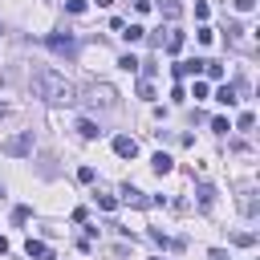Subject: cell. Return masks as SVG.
<instances>
[{
    "label": "cell",
    "mask_w": 260,
    "mask_h": 260,
    "mask_svg": "<svg viewBox=\"0 0 260 260\" xmlns=\"http://www.w3.org/2000/svg\"><path fill=\"white\" fill-rule=\"evenodd\" d=\"M32 93L45 106H73L77 102V85L69 77H61L57 69H37L32 73Z\"/></svg>",
    "instance_id": "cell-1"
},
{
    "label": "cell",
    "mask_w": 260,
    "mask_h": 260,
    "mask_svg": "<svg viewBox=\"0 0 260 260\" xmlns=\"http://www.w3.org/2000/svg\"><path fill=\"white\" fill-rule=\"evenodd\" d=\"M0 150H4L8 158H24V154L32 150V130H20V134L4 138V142H0Z\"/></svg>",
    "instance_id": "cell-2"
},
{
    "label": "cell",
    "mask_w": 260,
    "mask_h": 260,
    "mask_svg": "<svg viewBox=\"0 0 260 260\" xmlns=\"http://www.w3.org/2000/svg\"><path fill=\"white\" fill-rule=\"evenodd\" d=\"M45 45L57 53V57H77V37H61V32H53V37H45Z\"/></svg>",
    "instance_id": "cell-3"
},
{
    "label": "cell",
    "mask_w": 260,
    "mask_h": 260,
    "mask_svg": "<svg viewBox=\"0 0 260 260\" xmlns=\"http://www.w3.org/2000/svg\"><path fill=\"white\" fill-rule=\"evenodd\" d=\"M89 106H102V110H110V106H118V93H114V85H106V81H98V85H89Z\"/></svg>",
    "instance_id": "cell-4"
},
{
    "label": "cell",
    "mask_w": 260,
    "mask_h": 260,
    "mask_svg": "<svg viewBox=\"0 0 260 260\" xmlns=\"http://www.w3.org/2000/svg\"><path fill=\"white\" fill-rule=\"evenodd\" d=\"M118 203H126V207H150L154 199H150V195H142L138 187H130V183H126V187H122V199H118Z\"/></svg>",
    "instance_id": "cell-5"
},
{
    "label": "cell",
    "mask_w": 260,
    "mask_h": 260,
    "mask_svg": "<svg viewBox=\"0 0 260 260\" xmlns=\"http://www.w3.org/2000/svg\"><path fill=\"white\" fill-rule=\"evenodd\" d=\"M114 154H118V158H134V154H138V142H134L130 134H118V138H114Z\"/></svg>",
    "instance_id": "cell-6"
},
{
    "label": "cell",
    "mask_w": 260,
    "mask_h": 260,
    "mask_svg": "<svg viewBox=\"0 0 260 260\" xmlns=\"http://www.w3.org/2000/svg\"><path fill=\"white\" fill-rule=\"evenodd\" d=\"M24 252H28L32 260H53V252H49V244H45V240H32V236L24 240Z\"/></svg>",
    "instance_id": "cell-7"
},
{
    "label": "cell",
    "mask_w": 260,
    "mask_h": 260,
    "mask_svg": "<svg viewBox=\"0 0 260 260\" xmlns=\"http://www.w3.org/2000/svg\"><path fill=\"white\" fill-rule=\"evenodd\" d=\"M203 73V61H179L175 65V77H199Z\"/></svg>",
    "instance_id": "cell-8"
},
{
    "label": "cell",
    "mask_w": 260,
    "mask_h": 260,
    "mask_svg": "<svg viewBox=\"0 0 260 260\" xmlns=\"http://www.w3.org/2000/svg\"><path fill=\"white\" fill-rule=\"evenodd\" d=\"M150 167H154V175H171V171H175V158H171V154H162V150H158V154H154V158H150Z\"/></svg>",
    "instance_id": "cell-9"
},
{
    "label": "cell",
    "mask_w": 260,
    "mask_h": 260,
    "mask_svg": "<svg viewBox=\"0 0 260 260\" xmlns=\"http://www.w3.org/2000/svg\"><path fill=\"white\" fill-rule=\"evenodd\" d=\"M215 102H223V106H236V102H240V89H236V85H219V89H215Z\"/></svg>",
    "instance_id": "cell-10"
},
{
    "label": "cell",
    "mask_w": 260,
    "mask_h": 260,
    "mask_svg": "<svg viewBox=\"0 0 260 260\" xmlns=\"http://www.w3.org/2000/svg\"><path fill=\"white\" fill-rule=\"evenodd\" d=\"M77 134H81L85 142H93V138H102V130H98V122H89V118H81V122H77Z\"/></svg>",
    "instance_id": "cell-11"
},
{
    "label": "cell",
    "mask_w": 260,
    "mask_h": 260,
    "mask_svg": "<svg viewBox=\"0 0 260 260\" xmlns=\"http://www.w3.org/2000/svg\"><path fill=\"white\" fill-rule=\"evenodd\" d=\"M158 8H162L167 20H179V16H183V4H179V0H158Z\"/></svg>",
    "instance_id": "cell-12"
},
{
    "label": "cell",
    "mask_w": 260,
    "mask_h": 260,
    "mask_svg": "<svg viewBox=\"0 0 260 260\" xmlns=\"http://www.w3.org/2000/svg\"><path fill=\"white\" fill-rule=\"evenodd\" d=\"M118 32H122V37H126V41H130V45H134V41H142V37H146V28H142V24H122V28H118Z\"/></svg>",
    "instance_id": "cell-13"
},
{
    "label": "cell",
    "mask_w": 260,
    "mask_h": 260,
    "mask_svg": "<svg viewBox=\"0 0 260 260\" xmlns=\"http://www.w3.org/2000/svg\"><path fill=\"white\" fill-rule=\"evenodd\" d=\"M240 211L244 215H256V191H240Z\"/></svg>",
    "instance_id": "cell-14"
},
{
    "label": "cell",
    "mask_w": 260,
    "mask_h": 260,
    "mask_svg": "<svg viewBox=\"0 0 260 260\" xmlns=\"http://www.w3.org/2000/svg\"><path fill=\"white\" fill-rule=\"evenodd\" d=\"M162 45H167V53H179V49H183V32H179V28H171Z\"/></svg>",
    "instance_id": "cell-15"
},
{
    "label": "cell",
    "mask_w": 260,
    "mask_h": 260,
    "mask_svg": "<svg viewBox=\"0 0 260 260\" xmlns=\"http://www.w3.org/2000/svg\"><path fill=\"white\" fill-rule=\"evenodd\" d=\"M211 203H215V191H211V183H203V187H199V207L211 211Z\"/></svg>",
    "instance_id": "cell-16"
},
{
    "label": "cell",
    "mask_w": 260,
    "mask_h": 260,
    "mask_svg": "<svg viewBox=\"0 0 260 260\" xmlns=\"http://www.w3.org/2000/svg\"><path fill=\"white\" fill-rule=\"evenodd\" d=\"M203 73H207L211 81H219V77H223V65H219V61H203Z\"/></svg>",
    "instance_id": "cell-17"
},
{
    "label": "cell",
    "mask_w": 260,
    "mask_h": 260,
    "mask_svg": "<svg viewBox=\"0 0 260 260\" xmlns=\"http://www.w3.org/2000/svg\"><path fill=\"white\" fill-rule=\"evenodd\" d=\"M118 65H122V69H126V73H134V69H138V65H142V61H138V57H130V53H126V57H118Z\"/></svg>",
    "instance_id": "cell-18"
},
{
    "label": "cell",
    "mask_w": 260,
    "mask_h": 260,
    "mask_svg": "<svg viewBox=\"0 0 260 260\" xmlns=\"http://www.w3.org/2000/svg\"><path fill=\"white\" fill-rule=\"evenodd\" d=\"M138 98H146V102H154V85H150V81H138Z\"/></svg>",
    "instance_id": "cell-19"
},
{
    "label": "cell",
    "mask_w": 260,
    "mask_h": 260,
    "mask_svg": "<svg viewBox=\"0 0 260 260\" xmlns=\"http://www.w3.org/2000/svg\"><path fill=\"white\" fill-rule=\"evenodd\" d=\"M93 199H98V207H106V211H114V207H118V199H114V195H93Z\"/></svg>",
    "instance_id": "cell-20"
},
{
    "label": "cell",
    "mask_w": 260,
    "mask_h": 260,
    "mask_svg": "<svg viewBox=\"0 0 260 260\" xmlns=\"http://www.w3.org/2000/svg\"><path fill=\"white\" fill-rule=\"evenodd\" d=\"M28 215H32L28 207H12V223H28Z\"/></svg>",
    "instance_id": "cell-21"
},
{
    "label": "cell",
    "mask_w": 260,
    "mask_h": 260,
    "mask_svg": "<svg viewBox=\"0 0 260 260\" xmlns=\"http://www.w3.org/2000/svg\"><path fill=\"white\" fill-rule=\"evenodd\" d=\"M232 240H236L240 248H252V244H256V236H252V232H240V236H232Z\"/></svg>",
    "instance_id": "cell-22"
},
{
    "label": "cell",
    "mask_w": 260,
    "mask_h": 260,
    "mask_svg": "<svg viewBox=\"0 0 260 260\" xmlns=\"http://www.w3.org/2000/svg\"><path fill=\"white\" fill-rule=\"evenodd\" d=\"M65 8H69L73 16H81V12H85V0H65Z\"/></svg>",
    "instance_id": "cell-23"
},
{
    "label": "cell",
    "mask_w": 260,
    "mask_h": 260,
    "mask_svg": "<svg viewBox=\"0 0 260 260\" xmlns=\"http://www.w3.org/2000/svg\"><path fill=\"white\" fill-rule=\"evenodd\" d=\"M236 126H240V130H252V126H256V114H240V122H236Z\"/></svg>",
    "instance_id": "cell-24"
},
{
    "label": "cell",
    "mask_w": 260,
    "mask_h": 260,
    "mask_svg": "<svg viewBox=\"0 0 260 260\" xmlns=\"http://www.w3.org/2000/svg\"><path fill=\"white\" fill-rule=\"evenodd\" d=\"M211 130H215V134H228L232 126H228V118H211Z\"/></svg>",
    "instance_id": "cell-25"
},
{
    "label": "cell",
    "mask_w": 260,
    "mask_h": 260,
    "mask_svg": "<svg viewBox=\"0 0 260 260\" xmlns=\"http://www.w3.org/2000/svg\"><path fill=\"white\" fill-rule=\"evenodd\" d=\"M195 37H199V41H203V45H211V41H215V32H211V28H207V24H203V28H199V32H195Z\"/></svg>",
    "instance_id": "cell-26"
},
{
    "label": "cell",
    "mask_w": 260,
    "mask_h": 260,
    "mask_svg": "<svg viewBox=\"0 0 260 260\" xmlns=\"http://www.w3.org/2000/svg\"><path fill=\"white\" fill-rule=\"evenodd\" d=\"M191 98H207V81H195L191 85Z\"/></svg>",
    "instance_id": "cell-27"
},
{
    "label": "cell",
    "mask_w": 260,
    "mask_h": 260,
    "mask_svg": "<svg viewBox=\"0 0 260 260\" xmlns=\"http://www.w3.org/2000/svg\"><path fill=\"white\" fill-rule=\"evenodd\" d=\"M232 4H236V12H252L256 8V0H232Z\"/></svg>",
    "instance_id": "cell-28"
},
{
    "label": "cell",
    "mask_w": 260,
    "mask_h": 260,
    "mask_svg": "<svg viewBox=\"0 0 260 260\" xmlns=\"http://www.w3.org/2000/svg\"><path fill=\"white\" fill-rule=\"evenodd\" d=\"M207 260H228V252H223V248H211V252H207Z\"/></svg>",
    "instance_id": "cell-29"
},
{
    "label": "cell",
    "mask_w": 260,
    "mask_h": 260,
    "mask_svg": "<svg viewBox=\"0 0 260 260\" xmlns=\"http://www.w3.org/2000/svg\"><path fill=\"white\" fill-rule=\"evenodd\" d=\"M4 252H8V240H4V236H0V256H4Z\"/></svg>",
    "instance_id": "cell-30"
},
{
    "label": "cell",
    "mask_w": 260,
    "mask_h": 260,
    "mask_svg": "<svg viewBox=\"0 0 260 260\" xmlns=\"http://www.w3.org/2000/svg\"><path fill=\"white\" fill-rule=\"evenodd\" d=\"M110 4H114V0H98V8H110Z\"/></svg>",
    "instance_id": "cell-31"
},
{
    "label": "cell",
    "mask_w": 260,
    "mask_h": 260,
    "mask_svg": "<svg viewBox=\"0 0 260 260\" xmlns=\"http://www.w3.org/2000/svg\"><path fill=\"white\" fill-rule=\"evenodd\" d=\"M4 114H8V106H4V102H0V118H4Z\"/></svg>",
    "instance_id": "cell-32"
},
{
    "label": "cell",
    "mask_w": 260,
    "mask_h": 260,
    "mask_svg": "<svg viewBox=\"0 0 260 260\" xmlns=\"http://www.w3.org/2000/svg\"><path fill=\"white\" fill-rule=\"evenodd\" d=\"M0 195H4V187H0Z\"/></svg>",
    "instance_id": "cell-33"
},
{
    "label": "cell",
    "mask_w": 260,
    "mask_h": 260,
    "mask_svg": "<svg viewBox=\"0 0 260 260\" xmlns=\"http://www.w3.org/2000/svg\"><path fill=\"white\" fill-rule=\"evenodd\" d=\"M154 260H162V256H154Z\"/></svg>",
    "instance_id": "cell-34"
}]
</instances>
